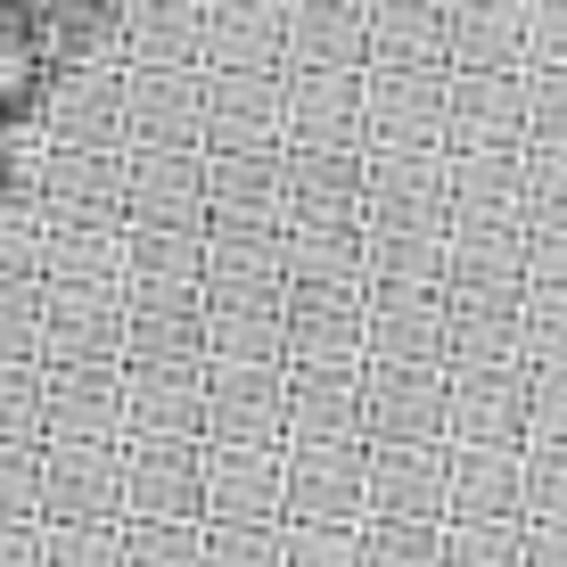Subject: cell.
<instances>
[{
  "label": "cell",
  "mask_w": 567,
  "mask_h": 567,
  "mask_svg": "<svg viewBox=\"0 0 567 567\" xmlns=\"http://www.w3.org/2000/svg\"><path fill=\"white\" fill-rule=\"evenodd\" d=\"M50 567H124V559H107V543H66Z\"/></svg>",
  "instance_id": "277c9868"
},
{
  "label": "cell",
  "mask_w": 567,
  "mask_h": 567,
  "mask_svg": "<svg viewBox=\"0 0 567 567\" xmlns=\"http://www.w3.org/2000/svg\"><path fill=\"white\" fill-rule=\"evenodd\" d=\"M223 567H271V551H264V543H256V551H239V543H230V551H223Z\"/></svg>",
  "instance_id": "8992f818"
},
{
  "label": "cell",
  "mask_w": 567,
  "mask_h": 567,
  "mask_svg": "<svg viewBox=\"0 0 567 567\" xmlns=\"http://www.w3.org/2000/svg\"><path fill=\"white\" fill-rule=\"evenodd\" d=\"M379 567H436V543L427 535H395V543H379Z\"/></svg>",
  "instance_id": "7a4b0ae2"
},
{
  "label": "cell",
  "mask_w": 567,
  "mask_h": 567,
  "mask_svg": "<svg viewBox=\"0 0 567 567\" xmlns=\"http://www.w3.org/2000/svg\"><path fill=\"white\" fill-rule=\"evenodd\" d=\"M132 567H198V551L173 535H148V543H132Z\"/></svg>",
  "instance_id": "6da1fadb"
},
{
  "label": "cell",
  "mask_w": 567,
  "mask_h": 567,
  "mask_svg": "<svg viewBox=\"0 0 567 567\" xmlns=\"http://www.w3.org/2000/svg\"><path fill=\"white\" fill-rule=\"evenodd\" d=\"M453 567H518V551H511V543H461V551H453Z\"/></svg>",
  "instance_id": "3957f363"
},
{
  "label": "cell",
  "mask_w": 567,
  "mask_h": 567,
  "mask_svg": "<svg viewBox=\"0 0 567 567\" xmlns=\"http://www.w3.org/2000/svg\"><path fill=\"white\" fill-rule=\"evenodd\" d=\"M0 567H33V551L25 543H0Z\"/></svg>",
  "instance_id": "52a82bcc"
},
{
  "label": "cell",
  "mask_w": 567,
  "mask_h": 567,
  "mask_svg": "<svg viewBox=\"0 0 567 567\" xmlns=\"http://www.w3.org/2000/svg\"><path fill=\"white\" fill-rule=\"evenodd\" d=\"M305 567H354V551H346V543H321V551H305Z\"/></svg>",
  "instance_id": "5b68a950"
}]
</instances>
